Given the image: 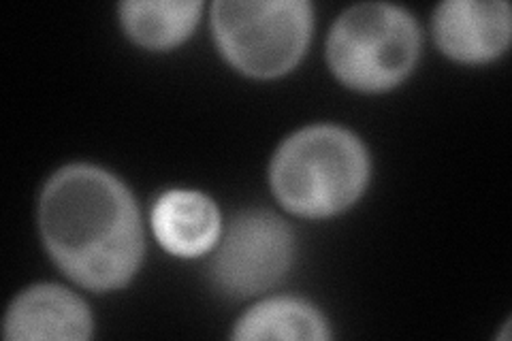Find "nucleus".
<instances>
[{"mask_svg":"<svg viewBox=\"0 0 512 341\" xmlns=\"http://www.w3.org/2000/svg\"><path fill=\"white\" fill-rule=\"evenodd\" d=\"M510 5L504 0H448L436 9L440 50L461 62L498 58L510 43Z\"/></svg>","mask_w":512,"mask_h":341,"instance_id":"nucleus-6","label":"nucleus"},{"mask_svg":"<svg viewBox=\"0 0 512 341\" xmlns=\"http://www.w3.org/2000/svg\"><path fill=\"white\" fill-rule=\"evenodd\" d=\"M295 256L288 224L267 209L237 214L212 258L210 275L224 295L244 299L278 284Z\"/></svg>","mask_w":512,"mask_h":341,"instance_id":"nucleus-5","label":"nucleus"},{"mask_svg":"<svg viewBox=\"0 0 512 341\" xmlns=\"http://www.w3.org/2000/svg\"><path fill=\"white\" fill-rule=\"evenodd\" d=\"M92 314L71 290L39 284L15 299L5 318V337L22 339H88Z\"/></svg>","mask_w":512,"mask_h":341,"instance_id":"nucleus-7","label":"nucleus"},{"mask_svg":"<svg viewBox=\"0 0 512 341\" xmlns=\"http://www.w3.org/2000/svg\"><path fill=\"white\" fill-rule=\"evenodd\" d=\"M419 52V24L406 9L387 3L350 7L327 41L331 71L346 86L365 92L397 86L414 69Z\"/></svg>","mask_w":512,"mask_h":341,"instance_id":"nucleus-3","label":"nucleus"},{"mask_svg":"<svg viewBox=\"0 0 512 341\" xmlns=\"http://www.w3.org/2000/svg\"><path fill=\"white\" fill-rule=\"evenodd\" d=\"M39 226L56 265L90 290L131 282L143 258L139 209L118 177L92 165H69L45 184Z\"/></svg>","mask_w":512,"mask_h":341,"instance_id":"nucleus-1","label":"nucleus"},{"mask_svg":"<svg viewBox=\"0 0 512 341\" xmlns=\"http://www.w3.org/2000/svg\"><path fill=\"white\" fill-rule=\"evenodd\" d=\"M370 180V156L346 128L318 124L288 137L271 162L278 201L303 218H329L355 203Z\"/></svg>","mask_w":512,"mask_h":341,"instance_id":"nucleus-2","label":"nucleus"},{"mask_svg":"<svg viewBox=\"0 0 512 341\" xmlns=\"http://www.w3.org/2000/svg\"><path fill=\"white\" fill-rule=\"evenodd\" d=\"M197 0H133L120 15L128 37L148 50H169L186 41L199 22Z\"/></svg>","mask_w":512,"mask_h":341,"instance_id":"nucleus-9","label":"nucleus"},{"mask_svg":"<svg viewBox=\"0 0 512 341\" xmlns=\"http://www.w3.org/2000/svg\"><path fill=\"white\" fill-rule=\"evenodd\" d=\"M235 339H329L327 320L314 305L295 297H276L254 305L235 324Z\"/></svg>","mask_w":512,"mask_h":341,"instance_id":"nucleus-10","label":"nucleus"},{"mask_svg":"<svg viewBox=\"0 0 512 341\" xmlns=\"http://www.w3.org/2000/svg\"><path fill=\"white\" fill-rule=\"evenodd\" d=\"M306 0H218L212 28L220 52L252 77H278L297 67L312 35Z\"/></svg>","mask_w":512,"mask_h":341,"instance_id":"nucleus-4","label":"nucleus"},{"mask_svg":"<svg viewBox=\"0 0 512 341\" xmlns=\"http://www.w3.org/2000/svg\"><path fill=\"white\" fill-rule=\"evenodd\" d=\"M154 235L175 256L195 258L210 252L220 237V211L197 190H169L152 211Z\"/></svg>","mask_w":512,"mask_h":341,"instance_id":"nucleus-8","label":"nucleus"}]
</instances>
